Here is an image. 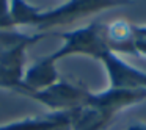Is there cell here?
I'll return each mask as SVG.
<instances>
[{"label": "cell", "instance_id": "6da1fadb", "mask_svg": "<svg viewBox=\"0 0 146 130\" xmlns=\"http://www.w3.org/2000/svg\"><path fill=\"white\" fill-rule=\"evenodd\" d=\"M130 3L133 0H66L52 10H39L27 0H10V11L14 27H35L44 33L54 27L71 25L91 14Z\"/></svg>", "mask_w": 146, "mask_h": 130}, {"label": "cell", "instance_id": "7a4b0ae2", "mask_svg": "<svg viewBox=\"0 0 146 130\" xmlns=\"http://www.w3.org/2000/svg\"><path fill=\"white\" fill-rule=\"evenodd\" d=\"M146 100V89H115L90 91L85 104L72 110L71 130H105L118 113Z\"/></svg>", "mask_w": 146, "mask_h": 130}, {"label": "cell", "instance_id": "3957f363", "mask_svg": "<svg viewBox=\"0 0 146 130\" xmlns=\"http://www.w3.org/2000/svg\"><path fill=\"white\" fill-rule=\"evenodd\" d=\"M63 39V46L55 52L49 53V57L57 63L58 60H63L68 57H90L93 60H101V57L108 52L107 41H105V24L94 20L85 27L71 30V32L60 33Z\"/></svg>", "mask_w": 146, "mask_h": 130}, {"label": "cell", "instance_id": "277c9868", "mask_svg": "<svg viewBox=\"0 0 146 130\" xmlns=\"http://www.w3.org/2000/svg\"><path fill=\"white\" fill-rule=\"evenodd\" d=\"M88 94V88L60 79L54 85L47 86L41 91L32 92L29 97L39 102L50 111H72L85 104Z\"/></svg>", "mask_w": 146, "mask_h": 130}, {"label": "cell", "instance_id": "5b68a950", "mask_svg": "<svg viewBox=\"0 0 146 130\" xmlns=\"http://www.w3.org/2000/svg\"><path fill=\"white\" fill-rule=\"evenodd\" d=\"M108 77V88L115 89H146V72L130 66L121 55L108 50L99 60Z\"/></svg>", "mask_w": 146, "mask_h": 130}, {"label": "cell", "instance_id": "8992f818", "mask_svg": "<svg viewBox=\"0 0 146 130\" xmlns=\"http://www.w3.org/2000/svg\"><path fill=\"white\" fill-rule=\"evenodd\" d=\"M72 111H50L0 124V130H71Z\"/></svg>", "mask_w": 146, "mask_h": 130}, {"label": "cell", "instance_id": "52a82bcc", "mask_svg": "<svg viewBox=\"0 0 146 130\" xmlns=\"http://www.w3.org/2000/svg\"><path fill=\"white\" fill-rule=\"evenodd\" d=\"M58 80H60V77L57 72L55 61L49 55L39 58L30 67L24 71L22 83L25 88V97H29L32 92L41 91V89L54 85Z\"/></svg>", "mask_w": 146, "mask_h": 130}, {"label": "cell", "instance_id": "ba28073f", "mask_svg": "<svg viewBox=\"0 0 146 130\" xmlns=\"http://www.w3.org/2000/svg\"><path fill=\"white\" fill-rule=\"evenodd\" d=\"M105 41L111 52L115 53H127L140 57L137 50V35L135 25L126 19H116L110 24H105Z\"/></svg>", "mask_w": 146, "mask_h": 130}, {"label": "cell", "instance_id": "9c48e42d", "mask_svg": "<svg viewBox=\"0 0 146 130\" xmlns=\"http://www.w3.org/2000/svg\"><path fill=\"white\" fill-rule=\"evenodd\" d=\"M22 77H24L22 72L8 69V67L0 64V88L2 89H8V91L25 96V88H24V83H22Z\"/></svg>", "mask_w": 146, "mask_h": 130}, {"label": "cell", "instance_id": "30bf717a", "mask_svg": "<svg viewBox=\"0 0 146 130\" xmlns=\"http://www.w3.org/2000/svg\"><path fill=\"white\" fill-rule=\"evenodd\" d=\"M0 28H3V30L14 28L13 20H11L10 0H0Z\"/></svg>", "mask_w": 146, "mask_h": 130}, {"label": "cell", "instance_id": "8fae6325", "mask_svg": "<svg viewBox=\"0 0 146 130\" xmlns=\"http://www.w3.org/2000/svg\"><path fill=\"white\" fill-rule=\"evenodd\" d=\"M137 50H138V55H145L146 57V38H140V36H137Z\"/></svg>", "mask_w": 146, "mask_h": 130}, {"label": "cell", "instance_id": "7c38bea8", "mask_svg": "<svg viewBox=\"0 0 146 130\" xmlns=\"http://www.w3.org/2000/svg\"><path fill=\"white\" fill-rule=\"evenodd\" d=\"M127 130H146V122H133L127 127Z\"/></svg>", "mask_w": 146, "mask_h": 130}, {"label": "cell", "instance_id": "4fadbf2b", "mask_svg": "<svg viewBox=\"0 0 146 130\" xmlns=\"http://www.w3.org/2000/svg\"><path fill=\"white\" fill-rule=\"evenodd\" d=\"M135 35L140 38H146V25H135Z\"/></svg>", "mask_w": 146, "mask_h": 130}, {"label": "cell", "instance_id": "5bb4252c", "mask_svg": "<svg viewBox=\"0 0 146 130\" xmlns=\"http://www.w3.org/2000/svg\"><path fill=\"white\" fill-rule=\"evenodd\" d=\"M64 2H66V0H64Z\"/></svg>", "mask_w": 146, "mask_h": 130}]
</instances>
